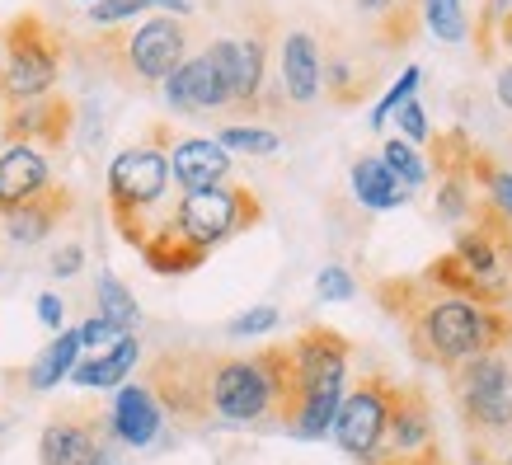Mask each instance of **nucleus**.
<instances>
[{"instance_id": "obj_3", "label": "nucleus", "mask_w": 512, "mask_h": 465, "mask_svg": "<svg viewBox=\"0 0 512 465\" xmlns=\"http://www.w3.org/2000/svg\"><path fill=\"white\" fill-rule=\"evenodd\" d=\"M348 357H353V343L343 339L339 329L315 325L292 339V362H296L292 437L315 442V437H325L334 428L339 400H343V390H348Z\"/></svg>"}, {"instance_id": "obj_48", "label": "nucleus", "mask_w": 512, "mask_h": 465, "mask_svg": "<svg viewBox=\"0 0 512 465\" xmlns=\"http://www.w3.org/2000/svg\"><path fill=\"white\" fill-rule=\"evenodd\" d=\"M498 465H512V456H503V461H498Z\"/></svg>"}, {"instance_id": "obj_5", "label": "nucleus", "mask_w": 512, "mask_h": 465, "mask_svg": "<svg viewBox=\"0 0 512 465\" xmlns=\"http://www.w3.org/2000/svg\"><path fill=\"white\" fill-rule=\"evenodd\" d=\"M170 155L165 146L146 141V146H127L118 160L109 165V212L113 226L132 249H141L151 240V207H160L165 188H170Z\"/></svg>"}, {"instance_id": "obj_40", "label": "nucleus", "mask_w": 512, "mask_h": 465, "mask_svg": "<svg viewBox=\"0 0 512 465\" xmlns=\"http://www.w3.org/2000/svg\"><path fill=\"white\" fill-rule=\"evenodd\" d=\"M372 465H447V461H442L437 447H423V451H414V456H376Z\"/></svg>"}, {"instance_id": "obj_45", "label": "nucleus", "mask_w": 512, "mask_h": 465, "mask_svg": "<svg viewBox=\"0 0 512 465\" xmlns=\"http://www.w3.org/2000/svg\"><path fill=\"white\" fill-rule=\"evenodd\" d=\"M498 33H503V43H508V47H512V15H508V19H503V24H498Z\"/></svg>"}, {"instance_id": "obj_39", "label": "nucleus", "mask_w": 512, "mask_h": 465, "mask_svg": "<svg viewBox=\"0 0 512 465\" xmlns=\"http://www.w3.org/2000/svg\"><path fill=\"white\" fill-rule=\"evenodd\" d=\"M80 264H85V249L80 245H62L52 254V273H57V278H76Z\"/></svg>"}, {"instance_id": "obj_25", "label": "nucleus", "mask_w": 512, "mask_h": 465, "mask_svg": "<svg viewBox=\"0 0 512 465\" xmlns=\"http://www.w3.org/2000/svg\"><path fill=\"white\" fill-rule=\"evenodd\" d=\"M94 296H99V320H109L118 334H132L141 320L137 301H132V292H127L123 282L113 278V273H99V287H94Z\"/></svg>"}, {"instance_id": "obj_17", "label": "nucleus", "mask_w": 512, "mask_h": 465, "mask_svg": "<svg viewBox=\"0 0 512 465\" xmlns=\"http://www.w3.org/2000/svg\"><path fill=\"white\" fill-rule=\"evenodd\" d=\"M71 188H62V184H52V188H43L38 198H29L24 207H15V212H5V235L15 240V245H43L47 235L57 231L66 221V212H71Z\"/></svg>"}, {"instance_id": "obj_36", "label": "nucleus", "mask_w": 512, "mask_h": 465, "mask_svg": "<svg viewBox=\"0 0 512 465\" xmlns=\"http://www.w3.org/2000/svg\"><path fill=\"white\" fill-rule=\"evenodd\" d=\"M315 292H320V301H353V273L339 264H329L320 268V278H315Z\"/></svg>"}, {"instance_id": "obj_11", "label": "nucleus", "mask_w": 512, "mask_h": 465, "mask_svg": "<svg viewBox=\"0 0 512 465\" xmlns=\"http://www.w3.org/2000/svg\"><path fill=\"white\" fill-rule=\"evenodd\" d=\"M71 118L76 109L66 104L62 94L52 99V94H38V99H19L5 109L0 118V132L10 146H29V141H47V146H62L71 137Z\"/></svg>"}, {"instance_id": "obj_47", "label": "nucleus", "mask_w": 512, "mask_h": 465, "mask_svg": "<svg viewBox=\"0 0 512 465\" xmlns=\"http://www.w3.org/2000/svg\"><path fill=\"white\" fill-rule=\"evenodd\" d=\"M0 62H5V38H0Z\"/></svg>"}, {"instance_id": "obj_4", "label": "nucleus", "mask_w": 512, "mask_h": 465, "mask_svg": "<svg viewBox=\"0 0 512 465\" xmlns=\"http://www.w3.org/2000/svg\"><path fill=\"white\" fill-rule=\"evenodd\" d=\"M264 202L259 193L245 184H221V188H198V193H179V202L170 207V217H160L156 231L174 235L179 245L212 254L221 240L259 226Z\"/></svg>"}, {"instance_id": "obj_29", "label": "nucleus", "mask_w": 512, "mask_h": 465, "mask_svg": "<svg viewBox=\"0 0 512 465\" xmlns=\"http://www.w3.org/2000/svg\"><path fill=\"white\" fill-rule=\"evenodd\" d=\"M470 174H475V179L489 188V202H494L498 212L512 221V174L503 170V165H494L489 155H480V151L470 155Z\"/></svg>"}, {"instance_id": "obj_32", "label": "nucleus", "mask_w": 512, "mask_h": 465, "mask_svg": "<svg viewBox=\"0 0 512 465\" xmlns=\"http://www.w3.org/2000/svg\"><path fill=\"white\" fill-rule=\"evenodd\" d=\"M419 80H423V71H419V66H409V71H404V76H400V80H395V85H390V90H386V99H381V104H376V109H372V127H386V118H390V113H400L404 104L414 99V90H419Z\"/></svg>"}, {"instance_id": "obj_18", "label": "nucleus", "mask_w": 512, "mask_h": 465, "mask_svg": "<svg viewBox=\"0 0 512 465\" xmlns=\"http://www.w3.org/2000/svg\"><path fill=\"white\" fill-rule=\"evenodd\" d=\"M160 404L151 400L146 386H118V400H113V414H109V428L118 442L127 447H146L151 437L160 433Z\"/></svg>"}, {"instance_id": "obj_30", "label": "nucleus", "mask_w": 512, "mask_h": 465, "mask_svg": "<svg viewBox=\"0 0 512 465\" xmlns=\"http://www.w3.org/2000/svg\"><path fill=\"white\" fill-rule=\"evenodd\" d=\"M423 19L442 43H461L466 38V10L461 0H423Z\"/></svg>"}, {"instance_id": "obj_41", "label": "nucleus", "mask_w": 512, "mask_h": 465, "mask_svg": "<svg viewBox=\"0 0 512 465\" xmlns=\"http://www.w3.org/2000/svg\"><path fill=\"white\" fill-rule=\"evenodd\" d=\"M38 320H43L47 329H57V334H62V296H52V292L38 296Z\"/></svg>"}, {"instance_id": "obj_49", "label": "nucleus", "mask_w": 512, "mask_h": 465, "mask_svg": "<svg viewBox=\"0 0 512 465\" xmlns=\"http://www.w3.org/2000/svg\"><path fill=\"white\" fill-rule=\"evenodd\" d=\"M85 5H94V0H85Z\"/></svg>"}, {"instance_id": "obj_14", "label": "nucleus", "mask_w": 512, "mask_h": 465, "mask_svg": "<svg viewBox=\"0 0 512 465\" xmlns=\"http://www.w3.org/2000/svg\"><path fill=\"white\" fill-rule=\"evenodd\" d=\"M231 155L221 151L212 137H184L174 141L170 151V179L179 184V193H198V188H221L231 184Z\"/></svg>"}, {"instance_id": "obj_13", "label": "nucleus", "mask_w": 512, "mask_h": 465, "mask_svg": "<svg viewBox=\"0 0 512 465\" xmlns=\"http://www.w3.org/2000/svg\"><path fill=\"white\" fill-rule=\"evenodd\" d=\"M386 456H414L433 442V409L419 386H395L390 381V419H386Z\"/></svg>"}, {"instance_id": "obj_1", "label": "nucleus", "mask_w": 512, "mask_h": 465, "mask_svg": "<svg viewBox=\"0 0 512 465\" xmlns=\"http://www.w3.org/2000/svg\"><path fill=\"white\" fill-rule=\"evenodd\" d=\"M376 301L404 320L409 353L442 372L461 367L475 353H498L503 343H512V306H475L442 296L423 273L376 282Z\"/></svg>"}, {"instance_id": "obj_33", "label": "nucleus", "mask_w": 512, "mask_h": 465, "mask_svg": "<svg viewBox=\"0 0 512 465\" xmlns=\"http://www.w3.org/2000/svg\"><path fill=\"white\" fill-rule=\"evenodd\" d=\"M470 179H442V188H437V217L442 221H461L470 217Z\"/></svg>"}, {"instance_id": "obj_23", "label": "nucleus", "mask_w": 512, "mask_h": 465, "mask_svg": "<svg viewBox=\"0 0 512 465\" xmlns=\"http://www.w3.org/2000/svg\"><path fill=\"white\" fill-rule=\"evenodd\" d=\"M456 400H461L466 428H475V433H508L512 428V390H470Z\"/></svg>"}, {"instance_id": "obj_20", "label": "nucleus", "mask_w": 512, "mask_h": 465, "mask_svg": "<svg viewBox=\"0 0 512 465\" xmlns=\"http://www.w3.org/2000/svg\"><path fill=\"white\" fill-rule=\"evenodd\" d=\"M282 80H287L292 104H315V94H320V43L311 33H287V43H282Z\"/></svg>"}, {"instance_id": "obj_35", "label": "nucleus", "mask_w": 512, "mask_h": 465, "mask_svg": "<svg viewBox=\"0 0 512 465\" xmlns=\"http://www.w3.org/2000/svg\"><path fill=\"white\" fill-rule=\"evenodd\" d=\"M282 315H278V306H254V310H245V315H235L231 325H226V334L231 339H249V334H268V329L278 325Z\"/></svg>"}, {"instance_id": "obj_2", "label": "nucleus", "mask_w": 512, "mask_h": 465, "mask_svg": "<svg viewBox=\"0 0 512 465\" xmlns=\"http://www.w3.org/2000/svg\"><path fill=\"white\" fill-rule=\"evenodd\" d=\"M207 404H212V419L221 423H282L292 433L296 419L292 343H273L264 353H245V357H212Z\"/></svg>"}, {"instance_id": "obj_21", "label": "nucleus", "mask_w": 512, "mask_h": 465, "mask_svg": "<svg viewBox=\"0 0 512 465\" xmlns=\"http://www.w3.org/2000/svg\"><path fill=\"white\" fill-rule=\"evenodd\" d=\"M353 193L362 207H372V212H395L409 193L395 184V174L386 170V160L381 155H362L353 165Z\"/></svg>"}, {"instance_id": "obj_43", "label": "nucleus", "mask_w": 512, "mask_h": 465, "mask_svg": "<svg viewBox=\"0 0 512 465\" xmlns=\"http://www.w3.org/2000/svg\"><path fill=\"white\" fill-rule=\"evenodd\" d=\"M498 99H503V109H512V66L498 71Z\"/></svg>"}, {"instance_id": "obj_27", "label": "nucleus", "mask_w": 512, "mask_h": 465, "mask_svg": "<svg viewBox=\"0 0 512 465\" xmlns=\"http://www.w3.org/2000/svg\"><path fill=\"white\" fill-rule=\"evenodd\" d=\"M381 160H386V170L395 174V184H400L404 193H414V188L428 184V165L419 160V151H414L409 141H395V137H390L386 146H381Z\"/></svg>"}, {"instance_id": "obj_24", "label": "nucleus", "mask_w": 512, "mask_h": 465, "mask_svg": "<svg viewBox=\"0 0 512 465\" xmlns=\"http://www.w3.org/2000/svg\"><path fill=\"white\" fill-rule=\"evenodd\" d=\"M80 353H85V348H80V334H76V329H62V334L52 339V348H47V353L29 367V376H24V381H29L33 390H52L57 381H66V376H71V367L80 362Z\"/></svg>"}, {"instance_id": "obj_15", "label": "nucleus", "mask_w": 512, "mask_h": 465, "mask_svg": "<svg viewBox=\"0 0 512 465\" xmlns=\"http://www.w3.org/2000/svg\"><path fill=\"white\" fill-rule=\"evenodd\" d=\"M43 188H52V165L43 151L33 146H5L0 151V217L38 198Z\"/></svg>"}, {"instance_id": "obj_9", "label": "nucleus", "mask_w": 512, "mask_h": 465, "mask_svg": "<svg viewBox=\"0 0 512 465\" xmlns=\"http://www.w3.org/2000/svg\"><path fill=\"white\" fill-rule=\"evenodd\" d=\"M461 268L475 282H484L489 292H498L508 301V278H512V221L498 212L494 202H475L470 207V226L456 235L451 249Z\"/></svg>"}, {"instance_id": "obj_22", "label": "nucleus", "mask_w": 512, "mask_h": 465, "mask_svg": "<svg viewBox=\"0 0 512 465\" xmlns=\"http://www.w3.org/2000/svg\"><path fill=\"white\" fill-rule=\"evenodd\" d=\"M447 381L456 395H470V390H512V367L503 353H475L461 367H451Z\"/></svg>"}, {"instance_id": "obj_42", "label": "nucleus", "mask_w": 512, "mask_h": 465, "mask_svg": "<svg viewBox=\"0 0 512 465\" xmlns=\"http://www.w3.org/2000/svg\"><path fill=\"white\" fill-rule=\"evenodd\" d=\"M146 10H165V15H193V0H146Z\"/></svg>"}, {"instance_id": "obj_8", "label": "nucleus", "mask_w": 512, "mask_h": 465, "mask_svg": "<svg viewBox=\"0 0 512 465\" xmlns=\"http://www.w3.org/2000/svg\"><path fill=\"white\" fill-rule=\"evenodd\" d=\"M212 357L217 353H165L151 362L146 372V390L160 404V414L202 428L212 423V404H207V381H212Z\"/></svg>"}, {"instance_id": "obj_38", "label": "nucleus", "mask_w": 512, "mask_h": 465, "mask_svg": "<svg viewBox=\"0 0 512 465\" xmlns=\"http://www.w3.org/2000/svg\"><path fill=\"white\" fill-rule=\"evenodd\" d=\"M400 137L409 141V146L428 141V118H423V104H419V99H409V104L400 109Z\"/></svg>"}, {"instance_id": "obj_12", "label": "nucleus", "mask_w": 512, "mask_h": 465, "mask_svg": "<svg viewBox=\"0 0 512 465\" xmlns=\"http://www.w3.org/2000/svg\"><path fill=\"white\" fill-rule=\"evenodd\" d=\"M104 437V419L94 409H66L43 428V442H38V461L43 465H85Z\"/></svg>"}, {"instance_id": "obj_19", "label": "nucleus", "mask_w": 512, "mask_h": 465, "mask_svg": "<svg viewBox=\"0 0 512 465\" xmlns=\"http://www.w3.org/2000/svg\"><path fill=\"white\" fill-rule=\"evenodd\" d=\"M141 362V343L137 334H123V339L113 343V348H104V353L85 357V362H76L71 367V381L85 390H118L127 386V376H132V367Z\"/></svg>"}, {"instance_id": "obj_31", "label": "nucleus", "mask_w": 512, "mask_h": 465, "mask_svg": "<svg viewBox=\"0 0 512 465\" xmlns=\"http://www.w3.org/2000/svg\"><path fill=\"white\" fill-rule=\"evenodd\" d=\"M207 62H212L221 90H226V104H235V90H240V43L235 38H217L207 47Z\"/></svg>"}, {"instance_id": "obj_7", "label": "nucleus", "mask_w": 512, "mask_h": 465, "mask_svg": "<svg viewBox=\"0 0 512 465\" xmlns=\"http://www.w3.org/2000/svg\"><path fill=\"white\" fill-rule=\"evenodd\" d=\"M386 419H390V381L381 372L357 376V386L343 390L339 414H334V442H339L353 461L372 465L386 451Z\"/></svg>"}, {"instance_id": "obj_10", "label": "nucleus", "mask_w": 512, "mask_h": 465, "mask_svg": "<svg viewBox=\"0 0 512 465\" xmlns=\"http://www.w3.org/2000/svg\"><path fill=\"white\" fill-rule=\"evenodd\" d=\"M123 57H127V71L141 85H165V76L188 57V29L174 15H156L151 24H141L137 33H127Z\"/></svg>"}, {"instance_id": "obj_6", "label": "nucleus", "mask_w": 512, "mask_h": 465, "mask_svg": "<svg viewBox=\"0 0 512 465\" xmlns=\"http://www.w3.org/2000/svg\"><path fill=\"white\" fill-rule=\"evenodd\" d=\"M5 38V62H0V99H38L62 76V38L47 29L38 15H15Z\"/></svg>"}, {"instance_id": "obj_26", "label": "nucleus", "mask_w": 512, "mask_h": 465, "mask_svg": "<svg viewBox=\"0 0 512 465\" xmlns=\"http://www.w3.org/2000/svg\"><path fill=\"white\" fill-rule=\"evenodd\" d=\"M226 155H273L282 146L278 132H268V127H249V123H231L221 127L217 137H212Z\"/></svg>"}, {"instance_id": "obj_34", "label": "nucleus", "mask_w": 512, "mask_h": 465, "mask_svg": "<svg viewBox=\"0 0 512 465\" xmlns=\"http://www.w3.org/2000/svg\"><path fill=\"white\" fill-rule=\"evenodd\" d=\"M146 10V0H94L90 5V24L94 29H118L127 19H137Z\"/></svg>"}, {"instance_id": "obj_16", "label": "nucleus", "mask_w": 512, "mask_h": 465, "mask_svg": "<svg viewBox=\"0 0 512 465\" xmlns=\"http://www.w3.org/2000/svg\"><path fill=\"white\" fill-rule=\"evenodd\" d=\"M165 99H170V109H179V113L226 109V90H221L217 71H212V62H207V52L184 57V62L165 76Z\"/></svg>"}, {"instance_id": "obj_28", "label": "nucleus", "mask_w": 512, "mask_h": 465, "mask_svg": "<svg viewBox=\"0 0 512 465\" xmlns=\"http://www.w3.org/2000/svg\"><path fill=\"white\" fill-rule=\"evenodd\" d=\"M264 57H268V47L264 38L254 33V38H245L240 43V90H235V104H259V85H264Z\"/></svg>"}, {"instance_id": "obj_37", "label": "nucleus", "mask_w": 512, "mask_h": 465, "mask_svg": "<svg viewBox=\"0 0 512 465\" xmlns=\"http://www.w3.org/2000/svg\"><path fill=\"white\" fill-rule=\"evenodd\" d=\"M76 334H80V348H90V353H104V348H113V343L123 339V334H118L109 320H99V315H90Z\"/></svg>"}, {"instance_id": "obj_44", "label": "nucleus", "mask_w": 512, "mask_h": 465, "mask_svg": "<svg viewBox=\"0 0 512 465\" xmlns=\"http://www.w3.org/2000/svg\"><path fill=\"white\" fill-rule=\"evenodd\" d=\"M395 5H400V0H357V10H362V15H376V10H395Z\"/></svg>"}, {"instance_id": "obj_46", "label": "nucleus", "mask_w": 512, "mask_h": 465, "mask_svg": "<svg viewBox=\"0 0 512 465\" xmlns=\"http://www.w3.org/2000/svg\"><path fill=\"white\" fill-rule=\"evenodd\" d=\"M85 465H109V456H104V451H94V456H90Z\"/></svg>"}]
</instances>
